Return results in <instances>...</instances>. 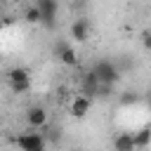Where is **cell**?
Wrapping results in <instances>:
<instances>
[{
    "label": "cell",
    "instance_id": "11",
    "mask_svg": "<svg viewBox=\"0 0 151 151\" xmlns=\"http://www.w3.org/2000/svg\"><path fill=\"white\" fill-rule=\"evenodd\" d=\"M134 142H137V149H146L151 146V127H142L134 132Z\"/></svg>",
    "mask_w": 151,
    "mask_h": 151
},
{
    "label": "cell",
    "instance_id": "3",
    "mask_svg": "<svg viewBox=\"0 0 151 151\" xmlns=\"http://www.w3.org/2000/svg\"><path fill=\"white\" fill-rule=\"evenodd\" d=\"M17 146L21 151H47V139L40 132H24L17 137Z\"/></svg>",
    "mask_w": 151,
    "mask_h": 151
},
{
    "label": "cell",
    "instance_id": "2",
    "mask_svg": "<svg viewBox=\"0 0 151 151\" xmlns=\"http://www.w3.org/2000/svg\"><path fill=\"white\" fill-rule=\"evenodd\" d=\"M7 83H9V87H12L14 94H24V92L31 90V73L26 68H21V66H14L7 73Z\"/></svg>",
    "mask_w": 151,
    "mask_h": 151
},
{
    "label": "cell",
    "instance_id": "12",
    "mask_svg": "<svg viewBox=\"0 0 151 151\" xmlns=\"http://www.w3.org/2000/svg\"><path fill=\"white\" fill-rule=\"evenodd\" d=\"M24 19H26L28 24H42V14H40L38 5H31V7H26V12H24Z\"/></svg>",
    "mask_w": 151,
    "mask_h": 151
},
{
    "label": "cell",
    "instance_id": "14",
    "mask_svg": "<svg viewBox=\"0 0 151 151\" xmlns=\"http://www.w3.org/2000/svg\"><path fill=\"white\" fill-rule=\"evenodd\" d=\"M142 45L144 50H151V31H142Z\"/></svg>",
    "mask_w": 151,
    "mask_h": 151
},
{
    "label": "cell",
    "instance_id": "6",
    "mask_svg": "<svg viewBox=\"0 0 151 151\" xmlns=\"http://www.w3.org/2000/svg\"><path fill=\"white\" fill-rule=\"evenodd\" d=\"M35 5H38V9H40V14H42V26H45V28H54V17H57L59 5H57L54 0H38Z\"/></svg>",
    "mask_w": 151,
    "mask_h": 151
},
{
    "label": "cell",
    "instance_id": "7",
    "mask_svg": "<svg viewBox=\"0 0 151 151\" xmlns=\"http://www.w3.org/2000/svg\"><path fill=\"white\" fill-rule=\"evenodd\" d=\"M80 87H83V94L85 97H99V92H101V83H99V78L92 73V68L83 76V83H80Z\"/></svg>",
    "mask_w": 151,
    "mask_h": 151
},
{
    "label": "cell",
    "instance_id": "10",
    "mask_svg": "<svg viewBox=\"0 0 151 151\" xmlns=\"http://www.w3.org/2000/svg\"><path fill=\"white\" fill-rule=\"evenodd\" d=\"M90 106H92V99L85 97V94H78V97L71 101V116H73V118H85L87 111H90Z\"/></svg>",
    "mask_w": 151,
    "mask_h": 151
},
{
    "label": "cell",
    "instance_id": "1",
    "mask_svg": "<svg viewBox=\"0 0 151 151\" xmlns=\"http://www.w3.org/2000/svg\"><path fill=\"white\" fill-rule=\"evenodd\" d=\"M92 73L99 78L101 85H109V87H113V85L120 80V68H118L113 61H109V59H99V61L92 66Z\"/></svg>",
    "mask_w": 151,
    "mask_h": 151
},
{
    "label": "cell",
    "instance_id": "15",
    "mask_svg": "<svg viewBox=\"0 0 151 151\" xmlns=\"http://www.w3.org/2000/svg\"><path fill=\"white\" fill-rule=\"evenodd\" d=\"M146 104H149V111H151V94H149V99H146Z\"/></svg>",
    "mask_w": 151,
    "mask_h": 151
},
{
    "label": "cell",
    "instance_id": "16",
    "mask_svg": "<svg viewBox=\"0 0 151 151\" xmlns=\"http://www.w3.org/2000/svg\"><path fill=\"white\" fill-rule=\"evenodd\" d=\"M73 151H80V149H73Z\"/></svg>",
    "mask_w": 151,
    "mask_h": 151
},
{
    "label": "cell",
    "instance_id": "13",
    "mask_svg": "<svg viewBox=\"0 0 151 151\" xmlns=\"http://www.w3.org/2000/svg\"><path fill=\"white\" fill-rule=\"evenodd\" d=\"M139 101V94L137 92H123L120 94V104L123 106H130V104H137Z\"/></svg>",
    "mask_w": 151,
    "mask_h": 151
},
{
    "label": "cell",
    "instance_id": "8",
    "mask_svg": "<svg viewBox=\"0 0 151 151\" xmlns=\"http://www.w3.org/2000/svg\"><path fill=\"white\" fill-rule=\"evenodd\" d=\"M113 149L116 151H137L134 132H118L113 137Z\"/></svg>",
    "mask_w": 151,
    "mask_h": 151
},
{
    "label": "cell",
    "instance_id": "4",
    "mask_svg": "<svg viewBox=\"0 0 151 151\" xmlns=\"http://www.w3.org/2000/svg\"><path fill=\"white\" fill-rule=\"evenodd\" d=\"M52 52H54V57H57L64 66H78V54H76V50H73V45H68L66 40H57L54 47H52Z\"/></svg>",
    "mask_w": 151,
    "mask_h": 151
},
{
    "label": "cell",
    "instance_id": "9",
    "mask_svg": "<svg viewBox=\"0 0 151 151\" xmlns=\"http://www.w3.org/2000/svg\"><path fill=\"white\" fill-rule=\"evenodd\" d=\"M71 38L76 42H85L90 38V21L87 19H76L71 24Z\"/></svg>",
    "mask_w": 151,
    "mask_h": 151
},
{
    "label": "cell",
    "instance_id": "5",
    "mask_svg": "<svg viewBox=\"0 0 151 151\" xmlns=\"http://www.w3.org/2000/svg\"><path fill=\"white\" fill-rule=\"evenodd\" d=\"M26 123L33 127V130H40L47 125V109L40 106V104H33L26 109Z\"/></svg>",
    "mask_w": 151,
    "mask_h": 151
}]
</instances>
